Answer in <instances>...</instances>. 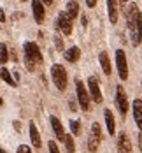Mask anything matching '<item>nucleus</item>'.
Instances as JSON below:
<instances>
[{"mask_svg":"<svg viewBox=\"0 0 142 153\" xmlns=\"http://www.w3.org/2000/svg\"><path fill=\"white\" fill-rule=\"evenodd\" d=\"M76 93H77V102H79V107L82 111H88L90 109V104H91V99H90V93L86 90L84 83L81 79H76Z\"/></svg>","mask_w":142,"mask_h":153,"instance_id":"f03ea898","label":"nucleus"},{"mask_svg":"<svg viewBox=\"0 0 142 153\" xmlns=\"http://www.w3.org/2000/svg\"><path fill=\"white\" fill-rule=\"evenodd\" d=\"M116 67H118V74L119 77L126 81L128 79V63H126V53L123 49L116 51Z\"/></svg>","mask_w":142,"mask_h":153,"instance_id":"20e7f679","label":"nucleus"},{"mask_svg":"<svg viewBox=\"0 0 142 153\" xmlns=\"http://www.w3.org/2000/svg\"><path fill=\"white\" fill-rule=\"evenodd\" d=\"M21 2H26V0H21Z\"/></svg>","mask_w":142,"mask_h":153,"instance_id":"f704fd0d","label":"nucleus"},{"mask_svg":"<svg viewBox=\"0 0 142 153\" xmlns=\"http://www.w3.org/2000/svg\"><path fill=\"white\" fill-rule=\"evenodd\" d=\"M9 62V53H7V46L2 42L0 44V65H5Z\"/></svg>","mask_w":142,"mask_h":153,"instance_id":"412c9836","label":"nucleus"},{"mask_svg":"<svg viewBox=\"0 0 142 153\" xmlns=\"http://www.w3.org/2000/svg\"><path fill=\"white\" fill-rule=\"evenodd\" d=\"M63 56H65V60L70 62V63H76V62L81 58V49L77 46H72L68 48V49H65L63 51Z\"/></svg>","mask_w":142,"mask_h":153,"instance_id":"4468645a","label":"nucleus"},{"mask_svg":"<svg viewBox=\"0 0 142 153\" xmlns=\"http://www.w3.org/2000/svg\"><path fill=\"white\" fill-rule=\"evenodd\" d=\"M67 14L70 16L72 19H76L79 14H81V9H79V4L76 0H70L68 4H67Z\"/></svg>","mask_w":142,"mask_h":153,"instance_id":"f3484780","label":"nucleus"},{"mask_svg":"<svg viewBox=\"0 0 142 153\" xmlns=\"http://www.w3.org/2000/svg\"><path fill=\"white\" fill-rule=\"evenodd\" d=\"M104 120H105V125H107V134L114 136L116 134V120H114V114H112L110 109L104 111Z\"/></svg>","mask_w":142,"mask_h":153,"instance_id":"ddd939ff","label":"nucleus"},{"mask_svg":"<svg viewBox=\"0 0 142 153\" xmlns=\"http://www.w3.org/2000/svg\"><path fill=\"white\" fill-rule=\"evenodd\" d=\"M98 144H100V139L90 134V137H88V150H90V153H96Z\"/></svg>","mask_w":142,"mask_h":153,"instance_id":"aec40b11","label":"nucleus"},{"mask_svg":"<svg viewBox=\"0 0 142 153\" xmlns=\"http://www.w3.org/2000/svg\"><path fill=\"white\" fill-rule=\"evenodd\" d=\"M0 153H7V152H5V150H2V148H0Z\"/></svg>","mask_w":142,"mask_h":153,"instance_id":"473e14b6","label":"nucleus"},{"mask_svg":"<svg viewBox=\"0 0 142 153\" xmlns=\"http://www.w3.org/2000/svg\"><path fill=\"white\" fill-rule=\"evenodd\" d=\"M51 77H53V83L56 85V88L60 92H65V88H67V71H65V67L60 65V63H54L51 67Z\"/></svg>","mask_w":142,"mask_h":153,"instance_id":"f257e3e1","label":"nucleus"},{"mask_svg":"<svg viewBox=\"0 0 142 153\" xmlns=\"http://www.w3.org/2000/svg\"><path fill=\"white\" fill-rule=\"evenodd\" d=\"M118 152L119 153H133L132 143H130V139H128V136H126L125 132H121L118 136Z\"/></svg>","mask_w":142,"mask_h":153,"instance_id":"9b49d317","label":"nucleus"},{"mask_svg":"<svg viewBox=\"0 0 142 153\" xmlns=\"http://www.w3.org/2000/svg\"><path fill=\"white\" fill-rule=\"evenodd\" d=\"M5 21V13H4V9L0 7V23H4Z\"/></svg>","mask_w":142,"mask_h":153,"instance_id":"bb28decb","label":"nucleus"},{"mask_svg":"<svg viewBox=\"0 0 142 153\" xmlns=\"http://www.w3.org/2000/svg\"><path fill=\"white\" fill-rule=\"evenodd\" d=\"M116 106H118V111H119L121 118H125V114L128 113V99H126V93L121 88V85L116 88Z\"/></svg>","mask_w":142,"mask_h":153,"instance_id":"423d86ee","label":"nucleus"},{"mask_svg":"<svg viewBox=\"0 0 142 153\" xmlns=\"http://www.w3.org/2000/svg\"><path fill=\"white\" fill-rule=\"evenodd\" d=\"M98 60H100V65H102V71L110 76V72H112V69H110V60H109V55H107V51H102L100 55H98Z\"/></svg>","mask_w":142,"mask_h":153,"instance_id":"dca6fc26","label":"nucleus"},{"mask_svg":"<svg viewBox=\"0 0 142 153\" xmlns=\"http://www.w3.org/2000/svg\"><path fill=\"white\" fill-rule=\"evenodd\" d=\"M95 4H96V0H86V5L91 9V7H95Z\"/></svg>","mask_w":142,"mask_h":153,"instance_id":"cd10ccee","label":"nucleus"},{"mask_svg":"<svg viewBox=\"0 0 142 153\" xmlns=\"http://www.w3.org/2000/svg\"><path fill=\"white\" fill-rule=\"evenodd\" d=\"M133 120H135V125H137V128L142 132V100L141 99H135L133 100Z\"/></svg>","mask_w":142,"mask_h":153,"instance_id":"f8f14e48","label":"nucleus"},{"mask_svg":"<svg viewBox=\"0 0 142 153\" xmlns=\"http://www.w3.org/2000/svg\"><path fill=\"white\" fill-rule=\"evenodd\" d=\"M42 2V5H51L53 4V0H40Z\"/></svg>","mask_w":142,"mask_h":153,"instance_id":"7c9ffc66","label":"nucleus"},{"mask_svg":"<svg viewBox=\"0 0 142 153\" xmlns=\"http://www.w3.org/2000/svg\"><path fill=\"white\" fill-rule=\"evenodd\" d=\"M54 44H56V49H58V51H65V49H63V41H62L60 35H54Z\"/></svg>","mask_w":142,"mask_h":153,"instance_id":"a878e982","label":"nucleus"},{"mask_svg":"<svg viewBox=\"0 0 142 153\" xmlns=\"http://www.w3.org/2000/svg\"><path fill=\"white\" fill-rule=\"evenodd\" d=\"M13 125H14V128H16V130H18V132L21 130V123H19V122H14V123H13Z\"/></svg>","mask_w":142,"mask_h":153,"instance_id":"c85d7f7f","label":"nucleus"},{"mask_svg":"<svg viewBox=\"0 0 142 153\" xmlns=\"http://www.w3.org/2000/svg\"><path fill=\"white\" fill-rule=\"evenodd\" d=\"M0 77L7 83V85H11V86H18V83L14 81V77H13V74L9 72V69H5V67H2L0 69Z\"/></svg>","mask_w":142,"mask_h":153,"instance_id":"a211bd4d","label":"nucleus"},{"mask_svg":"<svg viewBox=\"0 0 142 153\" xmlns=\"http://www.w3.org/2000/svg\"><path fill=\"white\" fill-rule=\"evenodd\" d=\"M88 93H90V99H91L93 102H96V104H100V102L104 100L100 85H98V79H96L95 76L88 77Z\"/></svg>","mask_w":142,"mask_h":153,"instance_id":"7ed1b4c3","label":"nucleus"},{"mask_svg":"<svg viewBox=\"0 0 142 153\" xmlns=\"http://www.w3.org/2000/svg\"><path fill=\"white\" fill-rule=\"evenodd\" d=\"M58 28L63 35H70L72 33V18L67 14V11H63L58 14Z\"/></svg>","mask_w":142,"mask_h":153,"instance_id":"0eeeda50","label":"nucleus"},{"mask_svg":"<svg viewBox=\"0 0 142 153\" xmlns=\"http://www.w3.org/2000/svg\"><path fill=\"white\" fill-rule=\"evenodd\" d=\"M121 2H128V0H121Z\"/></svg>","mask_w":142,"mask_h":153,"instance_id":"72a5a7b5","label":"nucleus"},{"mask_svg":"<svg viewBox=\"0 0 142 153\" xmlns=\"http://www.w3.org/2000/svg\"><path fill=\"white\" fill-rule=\"evenodd\" d=\"M28 134H30L32 146H33L35 150H40V146H42V139H40V132H39L37 125H35L33 122L28 123Z\"/></svg>","mask_w":142,"mask_h":153,"instance_id":"1a4fd4ad","label":"nucleus"},{"mask_svg":"<svg viewBox=\"0 0 142 153\" xmlns=\"http://www.w3.org/2000/svg\"><path fill=\"white\" fill-rule=\"evenodd\" d=\"M32 11H33V19L40 25L44 23V18H46V11H44V5L40 0H32Z\"/></svg>","mask_w":142,"mask_h":153,"instance_id":"9d476101","label":"nucleus"},{"mask_svg":"<svg viewBox=\"0 0 142 153\" xmlns=\"http://www.w3.org/2000/svg\"><path fill=\"white\" fill-rule=\"evenodd\" d=\"M47 148H49V153H60V148H58L56 141H49L47 143Z\"/></svg>","mask_w":142,"mask_h":153,"instance_id":"b1692460","label":"nucleus"},{"mask_svg":"<svg viewBox=\"0 0 142 153\" xmlns=\"http://www.w3.org/2000/svg\"><path fill=\"white\" fill-rule=\"evenodd\" d=\"M107 13L110 23H118V0H107Z\"/></svg>","mask_w":142,"mask_h":153,"instance_id":"2eb2a0df","label":"nucleus"},{"mask_svg":"<svg viewBox=\"0 0 142 153\" xmlns=\"http://www.w3.org/2000/svg\"><path fill=\"white\" fill-rule=\"evenodd\" d=\"M137 139H139V148H141V153H142V132L139 134V137Z\"/></svg>","mask_w":142,"mask_h":153,"instance_id":"c756f323","label":"nucleus"},{"mask_svg":"<svg viewBox=\"0 0 142 153\" xmlns=\"http://www.w3.org/2000/svg\"><path fill=\"white\" fill-rule=\"evenodd\" d=\"M4 106V100H2V97H0V107Z\"/></svg>","mask_w":142,"mask_h":153,"instance_id":"2f4dec72","label":"nucleus"},{"mask_svg":"<svg viewBox=\"0 0 142 153\" xmlns=\"http://www.w3.org/2000/svg\"><path fill=\"white\" fill-rule=\"evenodd\" d=\"M90 134H91V136H95V137H98L100 141H102V128H100V123L95 122L93 125H91V130H90Z\"/></svg>","mask_w":142,"mask_h":153,"instance_id":"4be33fe9","label":"nucleus"},{"mask_svg":"<svg viewBox=\"0 0 142 153\" xmlns=\"http://www.w3.org/2000/svg\"><path fill=\"white\" fill-rule=\"evenodd\" d=\"M49 123H51V128H53L56 139L63 143V139H65V128H63V123L60 122V118L54 116V114H51V116H49Z\"/></svg>","mask_w":142,"mask_h":153,"instance_id":"6e6552de","label":"nucleus"},{"mask_svg":"<svg viewBox=\"0 0 142 153\" xmlns=\"http://www.w3.org/2000/svg\"><path fill=\"white\" fill-rule=\"evenodd\" d=\"M70 130H72V136H79L81 134V123L77 120H70Z\"/></svg>","mask_w":142,"mask_h":153,"instance_id":"5701e85b","label":"nucleus"},{"mask_svg":"<svg viewBox=\"0 0 142 153\" xmlns=\"http://www.w3.org/2000/svg\"><path fill=\"white\" fill-rule=\"evenodd\" d=\"M23 51H25V58H30L35 63H42V53L35 42H25Z\"/></svg>","mask_w":142,"mask_h":153,"instance_id":"39448f33","label":"nucleus"},{"mask_svg":"<svg viewBox=\"0 0 142 153\" xmlns=\"http://www.w3.org/2000/svg\"><path fill=\"white\" fill-rule=\"evenodd\" d=\"M16 153H32V148L28 144H19L18 150H16Z\"/></svg>","mask_w":142,"mask_h":153,"instance_id":"393cba45","label":"nucleus"},{"mask_svg":"<svg viewBox=\"0 0 142 153\" xmlns=\"http://www.w3.org/2000/svg\"><path fill=\"white\" fill-rule=\"evenodd\" d=\"M63 144H65L67 153H76V143H74V136H72V134H65Z\"/></svg>","mask_w":142,"mask_h":153,"instance_id":"6ab92c4d","label":"nucleus"}]
</instances>
